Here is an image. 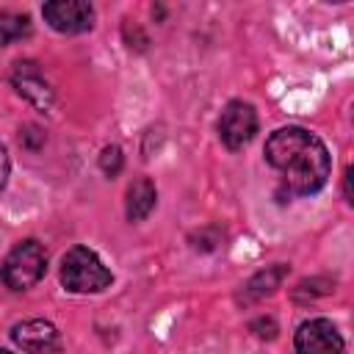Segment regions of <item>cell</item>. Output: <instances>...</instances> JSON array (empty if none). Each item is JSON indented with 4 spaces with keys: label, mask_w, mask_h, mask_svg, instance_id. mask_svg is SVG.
I'll list each match as a JSON object with an SVG mask.
<instances>
[{
    "label": "cell",
    "mask_w": 354,
    "mask_h": 354,
    "mask_svg": "<svg viewBox=\"0 0 354 354\" xmlns=\"http://www.w3.org/2000/svg\"><path fill=\"white\" fill-rule=\"evenodd\" d=\"M285 271H288L285 266H274V268H266V271L254 274V277L243 285V290H241V301H257V299L274 293V290L279 288Z\"/></svg>",
    "instance_id": "obj_10"
},
{
    "label": "cell",
    "mask_w": 354,
    "mask_h": 354,
    "mask_svg": "<svg viewBox=\"0 0 354 354\" xmlns=\"http://www.w3.org/2000/svg\"><path fill=\"white\" fill-rule=\"evenodd\" d=\"M0 354H11V351H6V348H0Z\"/></svg>",
    "instance_id": "obj_14"
},
{
    "label": "cell",
    "mask_w": 354,
    "mask_h": 354,
    "mask_svg": "<svg viewBox=\"0 0 354 354\" xmlns=\"http://www.w3.org/2000/svg\"><path fill=\"white\" fill-rule=\"evenodd\" d=\"M299 354H343V337L326 318H313L296 332Z\"/></svg>",
    "instance_id": "obj_6"
},
{
    "label": "cell",
    "mask_w": 354,
    "mask_h": 354,
    "mask_svg": "<svg viewBox=\"0 0 354 354\" xmlns=\"http://www.w3.org/2000/svg\"><path fill=\"white\" fill-rule=\"evenodd\" d=\"M11 337L28 354H58V348H61L58 329L41 318H30V321L17 324L11 329Z\"/></svg>",
    "instance_id": "obj_7"
},
{
    "label": "cell",
    "mask_w": 354,
    "mask_h": 354,
    "mask_svg": "<svg viewBox=\"0 0 354 354\" xmlns=\"http://www.w3.org/2000/svg\"><path fill=\"white\" fill-rule=\"evenodd\" d=\"M61 282L75 293H94L111 285V271L91 249L75 246L61 260Z\"/></svg>",
    "instance_id": "obj_2"
},
{
    "label": "cell",
    "mask_w": 354,
    "mask_h": 354,
    "mask_svg": "<svg viewBox=\"0 0 354 354\" xmlns=\"http://www.w3.org/2000/svg\"><path fill=\"white\" fill-rule=\"evenodd\" d=\"M41 14L58 33H80L88 30L94 22V8L83 0H53L44 3Z\"/></svg>",
    "instance_id": "obj_5"
},
{
    "label": "cell",
    "mask_w": 354,
    "mask_h": 354,
    "mask_svg": "<svg viewBox=\"0 0 354 354\" xmlns=\"http://www.w3.org/2000/svg\"><path fill=\"white\" fill-rule=\"evenodd\" d=\"M11 83H14V88H17L25 100H30L36 108L47 111V108L53 105V88H50V83L44 80V75L39 72L36 64H30V61L14 64Z\"/></svg>",
    "instance_id": "obj_8"
},
{
    "label": "cell",
    "mask_w": 354,
    "mask_h": 354,
    "mask_svg": "<svg viewBox=\"0 0 354 354\" xmlns=\"http://www.w3.org/2000/svg\"><path fill=\"white\" fill-rule=\"evenodd\" d=\"M6 180H8V152H6V147L0 144V191H3Z\"/></svg>",
    "instance_id": "obj_13"
},
{
    "label": "cell",
    "mask_w": 354,
    "mask_h": 354,
    "mask_svg": "<svg viewBox=\"0 0 354 354\" xmlns=\"http://www.w3.org/2000/svg\"><path fill=\"white\" fill-rule=\"evenodd\" d=\"M257 133V113L249 102H230L218 119V136L230 149H241L252 141V136Z\"/></svg>",
    "instance_id": "obj_4"
},
{
    "label": "cell",
    "mask_w": 354,
    "mask_h": 354,
    "mask_svg": "<svg viewBox=\"0 0 354 354\" xmlns=\"http://www.w3.org/2000/svg\"><path fill=\"white\" fill-rule=\"evenodd\" d=\"M44 266H47V254H44L41 243H36V241H22V243H17V246L8 252V257L3 260L0 274H3V282H6L8 288L25 290V288H30V285H36V282L41 279Z\"/></svg>",
    "instance_id": "obj_3"
},
{
    "label": "cell",
    "mask_w": 354,
    "mask_h": 354,
    "mask_svg": "<svg viewBox=\"0 0 354 354\" xmlns=\"http://www.w3.org/2000/svg\"><path fill=\"white\" fill-rule=\"evenodd\" d=\"M28 33H30V19L25 14H14V11L0 8V41L3 44L17 41V39H22Z\"/></svg>",
    "instance_id": "obj_11"
},
{
    "label": "cell",
    "mask_w": 354,
    "mask_h": 354,
    "mask_svg": "<svg viewBox=\"0 0 354 354\" xmlns=\"http://www.w3.org/2000/svg\"><path fill=\"white\" fill-rule=\"evenodd\" d=\"M155 185L147 180V177H138L133 180V185L127 188V218L130 221H141L149 216V210L155 207Z\"/></svg>",
    "instance_id": "obj_9"
},
{
    "label": "cell",
    "mask_w": 354,
    "mask_h": 354,
    "mask_svg": "<svg viewBox=\"0 0 354 354\" xmlns=\"http://www.w3.org/2000/svg\"><path fill=\"white\" fill-rule=\"evenodd\" d=\"M268 163L282 174L290 194H313L329 177V152L304 127H282L266 141Z\"/></svg>",
    "instance_id": "obj_1"
},
{
    "label": "cell",
    "mask_w": 354,
    "mask_h": 354,
    "mask_svg": "<svg viewBox=\"0 0 354 354\" xmlns=\"http://www.w3.org/2000/svg\"><path fill=\"white\" fill-rule=\"evenodd\" d=\"M100 169L105 171V174H119V169H122V149L119 147H105L102 149V155H100Z\"/></svg>",
    "instance_id": "obj_12"
}]
</instances>
